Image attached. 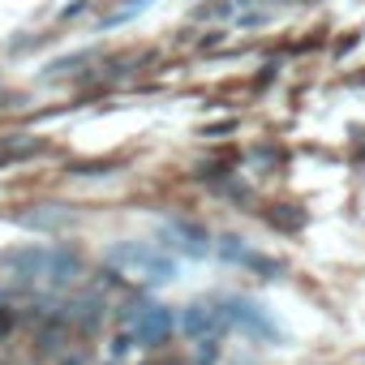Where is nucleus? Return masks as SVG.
Listing matches in <instances>:
<instances>
[{"label":"nucleus","instance_id":"nucleus-1","mask_svg":"<svg viewBox=\"0 0 365 365\" xmlns=\"http://www.w3.org/2000/svg\"><path fill=\"white\" fill-rule=\"evenodd\" d=\"M108 262L120 267L129 279H142V284H159V279H172V275H176V262H172L163 250L142 245V241H133V245H116V250L108 254Z\"/></svg>","mask_w":365,"mask_h":365},{"label":"nucleus","instance_id":"nucleus-2","mask_svg":"<svg viewBox=\"0 0 365 365\" xmlns=\"http://www.w3.org/2000/svg\"><path fill=\"white\" fill-rule=\"evenodd\" d=\"M9 262L26 275V279H48V284H69L78 275V258L69 250H22V254H9Z\"/></svg>","mask_w":365,"mask_h":365},{"label":"nucleus","instance_id":"nucleus-3","mask_svg":"<svg viewBox=\"0 0 365 365\" xmlns=\"http://www.w3.org/2000/svg\"><path fill=\"white\" fill-rule=\"evenodd\" d=\"M172 327H176V318H172V309H163V305H138V309H129V318H125V331H129L138 344H163V339L172 335Z\"/></svg>","mask_w":365,"mask_h":365},{"label":"nucleus","instance_id":"nucleus-4","mask_svg":"<svg viewBox=\"0 0 365 365\" xmlns=\"http://www.w3.org/2000/svg\"><path fill=\"white\" fill-rule=\"evenodd\" d=\"M220 314H224V322H228V327L237 322V327H245V331H254V335L275 339V327H271V322L250 305V301H224V305H220Z\"/></svg>","mask_w":365,"mask_h":365},{"label":"nucleus","instance_id":"nucleus-5","mask_svg":"<svg viewBox=\"0 0 365 365\" xmlns=\"http://www.w3.org/2000/svg\"><path fill=\"white\" fill-rule=\"evenodd\" d=\"M224 327H228L224 314L211 309V305H190L185 314H180V331H185V335H198V339H207V335H215V331H224Z\"/></svg>","mask_w":365,"mask_h":365},{"label":"nucleus","instance_id":"nucleus-6","mask_svg":"<svg viewBox=\"0 0 365 365\" xmlns=\"http://www.w3.org/2000/svg\"><path fill=\"white\" fill-rule=\"evenodd\" d=\"M172 232L180 237L176 245H180V250H190L194 258H202V254H211V245H207V232H202V228H194V224H176Z\"/></svg>","mask_w":365,"mask_h":365},{"label":"nucleus","instance_id":"nucleus-7","mask_svg":"<svg viewBox=\"0 0 365 365\" xmlns=\"http://www.w3.org/2000/svg\"><path fill=\"white\" fill-rule=\"evenodd\" d=\"M65 365H82V361H65Z\"/></svg>","mask_w":365,"mask_h":365}]
</instances>
